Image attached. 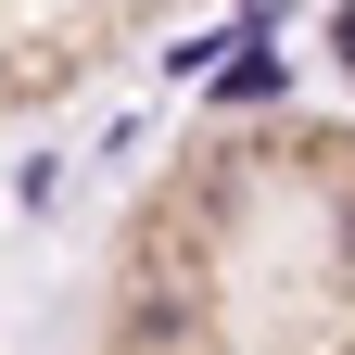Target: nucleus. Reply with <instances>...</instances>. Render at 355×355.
I'll return each mask as SVG.
<instances>
[{"mask_svg":"<svg viewBox=\"0 0 355 355\" xmlns=\"http://www.w3.org/2000/svg\"><path fill=\"white\" fill-rule=\"evenodd\" d=\"M343 64H355V13H343Z\"/></svg>","mask_w":355,"mask_h":355,"instance_id":"obj_1","label":"nucleus"}]
</instances>
